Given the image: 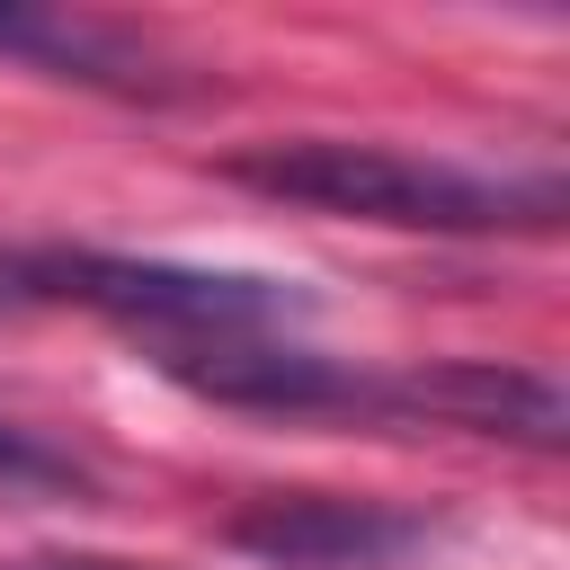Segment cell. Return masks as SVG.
I'll use <instances>...</instances> for the list:
<instances>
[{
    "label": "cell",
    "instance_id": "1",
    "mask_svg": "<svg viewBox=\"0 0 570 570\" xmlns=\"http://www.w3.org/2000/svg\"><path fill=\"white\" fill-rule=\"evenodd\" d=\"M232 187L303 205V214H338V223H383V232H552L561 223V178H490L436 151H401V142H356V134H285V142H249L223 160Z\"/></svg>",
    "mask_w": 570,
    "mask_h": 570
},
{
    "label": "cell",
    "instance_id": "2",
    "mask_svg": "<svg viewBox=\"0 0 570 570\" xmlns=\"http://www.w3.org/2000/svg\"><path fill=\"white\" fill-rule=\"evenodd\" d=\"M36 303H89L125 330H151L160 347L196 338H276L303 321V285L240 276V267H178V258H116V249H27Z\"/></svg>",
    "mask_w": 570,
    "mask_h": 570
},
{
    "label": "cell",
    "instance_id": "3",
    "mask_svg": "<svg viewBox=\"0 0 570 570\" xmlns=\"http://www.w3.org/2000/svg\"><path fill=\"white\" fill-rule=\"evenodd\" d=\"M365 419H436V428L499 436V445H525V454H561V436H570L561 383L534 374V365H499V356H445V365L374 374Z\"/></svg>",
    "mask_w": 570,
    "mask_h": 570
},
{
    "label": "cell",
    "instance_id": "4",
    "mask_svg": "<svg viewBox=\"0 0 570 570\" xmlns=\"http://www.w3.org/2000/svg\"><path fill=\"white\" fill-rule=\"evenodd\" d=\"M160 374L187 383L196 401H223V410H267V419H365V392L374 374L338 365V356H312L294 338H196V347H160Z\"/></svg>",
    "mask_w": 570,
    "mask_h": 570
},
{
    "label": "cell",
    "instance_id": "5",
    "mask_svg": "<svg viewBox=\"0 0 570 570\" xmlns=\"http://www.w3.org/2000/svg\"><path fill=\"white\" fill-rule=\"evenodd\" d=\"M223 534L267 570H392L410 543H428V517L383 499H338V490H276L249 499Z\"/></svg>",
    "mask_w": 570,
    "mask_h": 570
},
{
    "label": "cell",
    "instance_id": "6",
    "mask_svg": "<svg viewBox=\"0 0 570 570\" xmlns=\"http://www.w3.org/2000/svg\"><path fill=\"white\" fill-rule=\"evenodd\" d=\"M0 53H27L62 80H89V89H125V98H169L178 80L160 71V53L134 36V27H107V18H71V9H45V18H0Z\"/></svg>",
    "mask_w": 570,
    "mask_h": 570
},
{
    "label": "cell",
    "instance_id": "7",
    "mask_svg": "<svg viewBox=\"0 0 570 570\" xmlns=\"http://www.w3.org/2000/svg\"><path fill=\"white\" fill-rule=\"evenodd\" d=\"M0 490H71V499H80V490H89V463L62 454L53 436L0 419Z\"/></svg>",
    "mask_w": 570,
    "mask_h": 570
},
{
    "label": "cell",
    "instance_id": "8",
    "mask_svg": "<svg viewBox=\"0 0 570 570\" xmlns=\"http://www.w3.org/2000/svg\"><path fill=\"white\" fill-rule=\"evenodd\" d=\"M36 303V276H27V249H0V312H27Z\"/></svg>",
    "mask_w": 570,
    "mask_h": 570
},
{
    "label": "cell",
    "instance_id": "9",
    "mask_svg": "<svg viewBox=\"0 0 570 570\" xmlns=\"http://www.w3.org/2000/svg\"><path fill=\"white\" fill-rule=\"evenodd\" d=\"M0 570H151V561H107V552H45V561H0Z\"/></svg>",
    "mask_w": 570,
    "mask_h": 570
}]
</instances>
